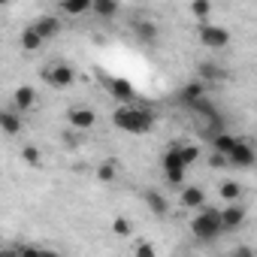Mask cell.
Here are the masks:
<instances>
[{"mask_svg": "<svg viewBox=\"0 0 257 257\" xmlns=\"http://www.w3.org/2000/svg\"><path fill=\"white\" fill-rule=\"evenodd\" d=\"M112 124L121 127V131H127V134H149L155 127V115L149 109H137L131 103H121L112 112Z\"/></svg>", "mask_w": 257, "mask_h": 257, "instance_id": "obj_1", "label": "cell"}, {"mask_svg": "<svg viewBox=\"0 0 257 257\" xmlns=\"http://www.w3.org/2000/svg\"><path fill=\"white\" fill-rule=\"evenodd\" d=\"M191 233H194V236H200V239L221 236V233H224V218H221V209L203 206V209L191 218Z\"/></svg>", "mask_w": 257, "mask_h": 257, "instance_id": "obj_2", "label": "cell"}, {"mask_svg": "<svg viewBox=\"0 0 257 257\" xmlns=\"http://www.w3.org/2000/svg\"><path fill=\"white\" fill-rule=\"evenodd\" d=\"M185 170H188V164H185L182 152L179 149H170L164 155V176H167V182L176 185V188H182L185 185Z\"/></svg>", "mask_w": 257, "mask_h": 257, "instance_id": "obj_3", "label": "cell"}, {"mask_svg": "<svg viewBox=\"0 0 257 257\" xmlns=\"http://www.w3.org/2000/svg\"><path fill=\"white\" fill-rule=\"evenodd\" d=\"M43 79L49 82V88L64 91V88H70V85L76 82V73H73V67H70V64H52V67H46V70H43Z\"/></svg>", "mask_w": 257, "mask_h": 257, "instance_id": "obj_4", "label": "cell"}, {"mask_svg": "<svg viewBox=\"0 0 257 257\" xmlns=\"http://www.w3.org/2000/svg\"><path fill=\"white\" fill-rule=\"evenodd\" d=\"M197 37H200V43L206 49H224L230 43V31L227 28H218V25H203L197 31Z\"/></svg>", "mask_w": 257, "mask_h": 257, "instance_id": "obj_5", "label": "cell"}, {"mask_svg": "<svg viewBox=\"0 0 257 257\" xmlns=\"http://www.w3.org/2000/svg\"><path fill=\"white\" fill-rule=\"evenodd\" d=\"M67 121H70L73 127H79V131H88V127L97 124V112L88 109V106H70V109H67Z\"/></svg>", "mask_w": 257, "mask_h": 257, "instance_id": "obj_6", "label": "cell"}, {"mask_svg": "<svg viewBox=\"0 0 257 257\" xmlns=\"http://www.w3.org/2000/svg\"><path fill=\"white\" fill-rule=\"evenodd\" d=\"M230 164H233V167H245V170H248V167H254V164H257V152H254L248 143H236V149L230 152Z\"/></svg>", "mask_w": 257, "mask_h": 257, "instance_id": "obj_7", "label": "cell"}, {"mask_svg": "<svg viewBox=\"0 0 257 257\" xmlns=\"http://www.w3.org/2000/svg\"><path fill=\"white\" fill-rule=\"evenodd\" d=\"M221 218H224V230H236V227H242L245 224V209H242V203H230V206H224L221 209Z\"/></svg>", "mask_w": 257, "mask_h": 257, "instance_id": "obj_8", "label": "cell"}, {"mask_svg": "<svg viewBox=\"0 0 257 257\" xmlns=\"http://www.w3.org/2000/svg\"><path fill=\"white\" fill-rule=\"evenodd\" d=\"M13 106H16L19 112H31V109L37 106V91L28 88V85H22V88L13 94Z\"/></svg>", "mask_w": 257, "mask_h": 257, "instance_id": "obj_9", "label": "cell"}, {"mask_svg": "<svg viewBox=\"0 0 257 257\" xmlns=\"http://www.w3.org/2000/svg\"><path fill=\"white\" fill-rule=\"evenodd\" d=\"M22 112L13 106V109H4V112H0V127H4V134L7 137H16L19 131H22V118H19Z\"/></svg>", "mask_w": 257, "mask_h": 257, "instance_id": "obj_10", "label": "cell"}, {"mask_svg": "<svg viewBox=\"0 0 257 257\" xmlns=\"http://www.w3.org/2000/svg\"><path fill=\"white\" fill-rule=\"evenodd\" d=\"M118 10H121V0H94L91 4V13L97 19H115Z\"/></svg>", "mask_w": 257, "mask_h": 257, "instance_id": "obj_11", "label": "cell"}, {"mask_svg": "<svg viewBox=\"0 0 257 257\" xmlns=\"http://www.w3.org/2000/svg\"><path fill=\"white\" fill-rule=\"evenodd\" d=\"M182 206H185V209H203V206H206V194H203L200 188L188 185V188H182Z\"/></svg>", "mask_w": 257, "mask_h": 257, "instance_id": "obj_12", "label": "cell"}, {"mask_svg": "<svg viewBox=\"0 0 257 257\" xmlns=\"http://www.w3.org/2000/svg\"><path fill=\"white\" fill-rule=\"evenodd\" d=\"M109 94L115 100H121V103H131L134 100V88H131V82H127V79H112L109 82Z\"/></svg>", "mask_w": 257, "mask_h": 257, "instance_id": "obj_13", "label": "cell"}, {"mask_svg": "<svg viewBox=\"0 0 257 257\" xmlns=\"http://www.w3.org/2000/svg\"><path fill=\"white\" fill-rule=\"evenodd\" d=\"M34 28L40 31V37H43V40H52V37L61 31V22H58V16H43Z\"/></svg>", "mask_w": 257, "mask_h": 257, "instance_id": "obj_14", "label": "cell"}, {"mask_svg": "<svg viewBox=\"0 0 257 257\" xmlns=\"http://www.w3.org/2000/svg\"><path fill=\"white\" fill-rule=\"evenodd\" d=\"M43 43H46V40L40 37L37 28H25V31H22V49H25V52H37Z\"/></svg>", "mask_w": 257, "mask_h": 257, "instance_id": "obj_15", "label": "cell"}, {"mask_svg": "<svg viewBox=\"0 0 257 257\" xmlns=\"http://www.w3.org/2000/svg\"><path fill=\"white\" fill-rule=\"evenodd\" d=\"M236 143H239L236 137H230V134H221V131L212 137V146H215V152H221V155H227V158H230V152L236 149Z\"/></svg>", "mask_w": 257, "mask_h": 257, "instance_id": "obj_16", "label": "cell"}, {"mask_svg": "<svg viewBox=\"0 0 257 257\" xmlns=\"http://www.w3.org/2000/svg\"><path fill=\"white\" fill-rule=\"evenodd\" d=\"M143 200H146V206H149L155 215H167V209H170V203H167L158 191H146V194H143Z\"/></svg>", "mask_w": 257, "mask_h": 257, "instance_id": "obj_17", "label": "cell"}, {"mask_svg": "<svg viewBox=\"0 0 257 257\" xmlns=\"http://www.w3.org/2000/svg\"><path fill=\"white\" fill-rule=\"evenodd\" d=\"M91 4H94V0H61V10L67 16H82V13L91 10Z\"/></svg>", "mask_w": 257, "mask_h": 257, "instance_id": "obj_18", "label": "cell"}, {"mask_svg": "<svg viewBox=\"0 0 257 257\" xmlns=\"http://www.w3.org/2000/svg\"><path fill=\"white\" fill-rule=\"evenodd\" d=\"M218 194H221L227 203H233V200H239V197H242V185H239V182H233V179H227V182L218 188Z\"/></svg>", "mask_w": 257, "mask_h": 257, "instance_id": "obj_19", "label": "cell"}, {"mask_svg": "<svg viewBox=\"0 0 257 257\" xmlns=\"http://www.w3.org/2000/svg\"><path fill=\"white\" fill-rule=\"evenodd\" d=\"M191 16L197 22H206L212 16V4H209V0H191Z\"/></svg>", "mask_w": 257, "mask_h": 257, "instance_id": "obj_20", "label": "cell"}, {"mask_svg": "<svg viewBox=\"0 0 257 257\" xmlns=\"http://www.w3.org/2000/svg\"><path fill=\"white\" fill-rule=\"evenodd\" d=\"M134 31H137L146 43H155V40H158V28H155V22H137Z\"/></svg>", "mask_w": 257, "mask_h": 257, "instance_id": "obj_21", "label": "cell"}, {"mask_svg": "<svg viewBox=\"0 0 257 257\" xmlns=\"http://www.w3.org/2000/svg\"><path fill=\"white\" fill-rule=\"evenodd\" d=\"M197 97H203V82H188V85L182 88V100H185V103L191 106V103H194Z\"/></svg>", "mask_w": 257, "mask_h": 257, "instance_id": "obj_22", "label": "cell"}, {"mask_svg": "<svg viewBox=\"0 0 257 257\" xmlns=\"http://www.w3.org/2000/svg\"><path fill=\"white\" fill-rule=\"evenodd\" d=\"M200 79H212V82H221L227 79V73L221 67H212V64H200Z\"/></svg>", "mask_w": 257, "mask_h": 257, "instance_id": "obj_23", "label": "cell"}, {"mask_svg": "<svg viewBox=\"0 0 257 257\" xmlns=\"http://www.w3.org/2000/svg\"><path fill=\"white\" fill-rule=\"evenodd\" d=\"M179 152H182V158H185L188 167H191L194 161H200V149H197V146H179Z\"/></svg>", "mask_w": 257, "mask_h": 257, "instance_id": "obj_24", "label": "cell"}, {"mask_svg": "<svg viewBox=\"0 0 257 257\" xmlns=\"http://www.w3.org/2000/svg\"><path fill=\"white\" fill-rule=\"evenodd\" d=\"M22 158H25L31 167H37V164H40V152H37L34 146H25V149H22Z\"/></svg>", "mask_w": 257, "mask_h": 257, "instance_id": "obj_25", "label": "cell"}, {"mask_svg": "<svg viewBox=\"0 0 257 257\" xmlns=\"http://www.w3.org/2000/svg\"><path fill=\"white\" fill-rule=\"evenodd\" d=\"M112 230H115L118 236H131V221H127V218H115Z\"/></svg>", "mask_w": 257, "mask_h": 257, "instance_id": "obj_26", "label": "cell"}, {"mask_svg": "<svg viewBox=\"0 0 257 257\" xmlns=\"http://www.w3.org/2000/svg\"><path fill=\"white\" fill-rule=\"evenodd\" d=\"M97 176H100L103 182H112V179H115V170H112V167L106 164V167H100V173H97Z\"/></svg>", "mask_w": 257, "mask_h": 257, "instance_id": "obj_27", "label": "cell"}, {"mask_svg": "<svg viewBox=\"0 0 257 257\" xmlns=\"http://www.w3.org/2000/svg\"><path fill=\"white\" fill-rule=\"evenodd\" d=\"M137 254H140V257H152V254H155V245L143 242V245H137Z\"/></svg>", "mask_w": 257, "mask_h": 257, "instance_id": "obj_28", "label": "cell"}, {"mask_svg": "<svg viewBox=\"0 0 257 257\" xmlns=\"http://www.w3.org/2000/svg\"><path fill=\"white\" fill-rule=\"evenodd\" d=\"M4 4H7V0H4Z\"/></svg>", "mask_w": 257, "mask_h": 257, "instance_id": "obj_29", "label": "cell"}]
</instances>
